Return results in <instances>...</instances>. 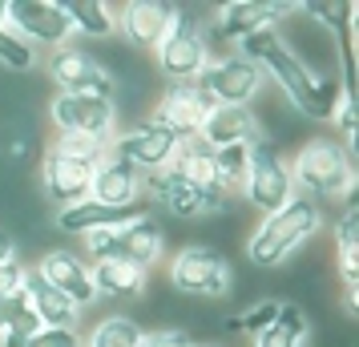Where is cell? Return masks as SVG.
<instances>
[{
	"label": "cell",
	"instance_id": "cell-16",
	"mask_svg": "<svg viewBox=\"0 0 359 347\" xmlns=\"http://www.w3.org/2000/svg\"><path fill=\"white\" fill-rule=\"evenodd\" d=\"M178 17L174 4H158V0H137V4H126L117 13V29L130 41L133 49H158L170 33V25Z\"/></svg>",
	"mask_w": 359,
	"mask_h": 347
},
{
	"label": "cell",
	"instance_id": "cell-35",
	"mask_svg": "<svg viewBox=\"0 0 359 347\" xmlns=\"http://www.w3.org/2000/svg\"><path fill=\"white\" fill-rule=\"evenodd\" d=\"M25 347H85V339L69 327H41Z\"/></svg>",
	"mask_w": 359,
	"mask_h": 347
},
{
	"label": "cell",
	"instance_id": "cell-15",
	"mask_svg": "<svg viewBox=\"0 0 359 347\" xmlns=\"http://www.w3.org/2000/svg\"><path fill=\"white\" fill-rule=\"evenodd\" d=\"M49 73H53V81L61 85V93H85V97H109L114 93V81L101 69L97 57L85 49H73V45H61L53 53Z\"/></svg>",
	"mask_w": 359,
	"mask_h": 347
},
{
	"label": "cell",
	"instance_id": "cell-28",
	"mask_svg": "<svg viewBox=\"0 0 359 347\" xmlns=\"http://www.w3.org/2000/svg\"><path fill=\"white\" fill-rule=\"evenodd\" d=\"M246 165H250V146L214 149V182H218V190H222V194H230V190H243Z\"/></svg>",
	"mask_w": 359,
	"mask_h": 347
},
{
	"label": "cell",
	"instance_id": "cell-36",
	"mask_svg": "<svg viewBox=\"0 0 359 347\" xmlns=\"http://www.w3.org/2000/svg\"><path fill=\"white\" fill-rule=\"evenodd\" d=\"M20 287H25V266H20L17 259H13V263H0V303L17 299Z\"/></svg>",
	"mask_w": 359,
	"mask_h": 347
},
{
	"label": "cell",
	"instance_id": "cell-18",
	"mask_svg": "<svg viewBox=\"0 0 359 347\" xmlns=\"http://www.w3.org/2000/svg\"><path fill=\"white\" fill-rule=\"evenodd\" d=\"M198 142H206L210 149L255 146L259 142V121L246 105H214L202 121V130H198Z\"/></svg>",
	"mask_w": 359,
	"mask_h": 347
},
{
	"label": "cell",
	"instance_id": "cell-22",
	"mask_svg": "<svg viewBox=\"0 0 359 347\" xmlns=\"http://www.w3.org/2000/svg\"><path fill=\"white\" fill-rule=\"evenodd\" d=\"M89 275H93V291L109 299H133L146 287V271L133 263H121V259H97L89 266Z\"/></svg>",
	"mask_w": 359,
	"mask_h": 347
},
{
	"label": "cell",
	"instance_id": "cell-8",
	"mask_svg": "<svg viewBox=\"0 0 359 347\" xmlns=\"http://www.w3.org/2000/svg\"><path fill=\"white\" fill-rule=\"evenodd\" d=\"M142 190H149L170 215H178V218L214 215V210L226 206V194H222V190H214V186H194V182H186V178H178V174H170V170L142 174Z\"/></svg>",
	"mask_w": 359,
	"mask_h": 347
},
{
	"label": "cell",
	"instance_id": "cell-31",
	"mask_svg": "<svg viewBox=\"0 0 359 347\" xmlns=\"http://www.w3.org/2000/svg\"><path fill=\"white\" fill-rule=\"evenodd\" d=\"M278 311H283V303H278V299H262V303L246 307V311L234 319V327L246 331V335H262V331H266V327L278 319Z\"/></svg>",
	"mask_w": 359,
	"mask_h": 347
},
{
	"label": "cell",
	"instance_id": "cell-34",
	"mask_svg": "<svg viewBox=\"0 0 359 347\" xmlns=\"http://www.w3.org/2000/svg\"><path fill=\"white\" fill-rule=\"evenodd\" d=\"M335 247H339V259L343 254H359V210H343L339 226H335Z\"/></svg>",
	"mask_w": 359,
	"mask_h": 347
},
{
	"label": "cell",
	"instance_id": "cell-5",
	"mask_svg": "<svg viewBox=\"0 0 359 347\" xmlns=\"http://www.w3.org/2000/svg\"><path fill=\"white\" fill-rule=\"evenodd\" d=\"M170 283L182 295L194 299H222L234 287V266L222 250L206 247V243H190L174 254L170 263Z\"/></svg>",
	"mask_w": 359,
	"mask_h": 347
},
{
	"label": "cell",
	"instance_id": "cell-25",
	"mask_svg": "<svg viewBox=\"0 0 359 347\" xmlns=\"http://www.w3.org/2000/svg\"><path fill=\"white\" fill-rule=\"evenodd\" d=\"M69 17V29H77L85 36H109L117 33V13L101 0H65L61 4Z\"/></svg>",
	"mask_w": 359,
	"mask_h": 347
},
{
	"label": "cell",
	"instance_id": "cell-14",
	"mask_svg": "<svg viewBox=\"0 0 359 347\" xmlns=\"http://www.w3.org/2000/svg\"><path fill=\"white\" fill-rule=\"evenodd\" d=\"M93 170H97V162L69 158V154H61V149L49 146L45 162H41V186H45V194L53 198V206L65 210V206H77V202L89 198Z\"/></svg>",
	"mask_w": 359,
	"mask_h": 347
},
{
	"label": "cell",
	"instance_id": "cell-1",
	"mask_svg": "<svg viewBox=\"0 0 359 347\" xmlns=\"http://www.w3.org/2000/svg\"><path fill=\"white\" fill-rule=\"evenodd\" d=\"M243 57L246 61H255L262 73H271V77L283 85L287 101H291L303 117L331 121V109H335V101H339L343 85L315 77V73L303 65V57H299L294 49H287V41H283L275 29H262V33L246 36L243 41Z\"/></svg>",
	"mask_w": 359,
	"mask_h": 347
},
{
	"label": "cell",
	"instance_id": "cell-4",
	"mask_svg": "<svg viewBox=\"0 0 359 347\" xmlns=\"http://www.w3.org/2000/svg\"><path fill=\"white\" fill-rule=\"evenodd\" d=\"M294 182L311 190V194H319V198L347 194L351 182H355L351 154L331 137H311L307 146L294 154Z\"/></svg>",
	"mask_w": 359,
	"mask_h": 347
},
{
	"label": "cell",
	"instance_id": "cell-10",
	"mask_svg": "<svg viewBox=\"0 0 359 347\" xmlns=\"http://www.w3.org/2000/svg\"><path fill=\"white\" fill-rule=\"evenodd\" d=\"M198 85L210 93L214 105H246L262 89V69L255 61H246L243 53L218 57L198 73Z\"/></svg>",
	"mask_w": 359,
	"mask_h": 347
},
{
	"label": "cell",
	"instance_id": "cell-32",
	"mask_svg": "<svg viewBox=\"0 0 359 347\" xmlns=\"http://www.w3.org/2000/svg\"><path fill=\"white\" fill-rule=\"evenodd\" d=\"M109 142H97V137H81V133H57L53 149H61L69 158H81V162H101V149Z\"/></svg>",
	"mask_w": 359,
	"mask_h": 347
},
{
	"label": "cell",
	"instance_id": "cell-19",
	"mask_svg": "<svg viewBox=\"0 0 359 347\" xmlns=\"http://www.w3.org/2000/svg\"><path fill=\"white\" fill-rule=\"evenodd\" d=\"M294 4H275V0H234V4H222L218 13V25H214V36L222 41H246L250 33H262L271 29L283 13H291Z\"/></svg>",
	"mask_w": 359,
	"mask_h": 347
},
{
	"label": "cell",
	"instance_id": "cell-39",
	"mask_svg": "<svg viewBox=\"0 0 359 347\" xmlns=\"http://www.w3.org/2000/svg\"><path fill=\"white\" fill-rule=\"evenodd\" d=\"M13 250H17V243H13V234H8V231H0V263H13V259H17Z\"/></svg>",
	"mask_w": 359,
	"mask_h": 347
},
{
	"label": "cell",
	"instance_id": "cell-7",
	"mask_svg": "<svg viewBox=\"0 0 359 347\" xmlns=\"http://www.w3.org/2000/svg\"><path fill=\"white\" fill-rule=\"evenodd\" d=\"M243 194L246 202L262 210V218L283 210L287 202L294 198V182H291V170L283 165L275 146H266V142H255L250 146V165H246V182H243Z\"/></svg>",
	"mask_w": 359,
	"mask_h": 347
},
{
	"label": "cell",
	"instance_id": "cell-21",
	"mask_svg": "<svg viewBox=\"0 0 359 347\" xmlns=\"http://www.w3.org/2000/svg\"><path fill=\"white\" fill-rule=\"evenodd\" d=\"M20 299H25V307L33 311V319L41 323V327H69V331H77V315H81V311H77L61 291H53L36 271H25Z\"/></svg>",
	"mask_w": 359,
	"mask_h": 347
},
{
	"label": "cell",
	"instance_id": "cell-6",
	"mask_svg": "<svg viewBox=\"0 0 359 347\" xmlns=\"http://www.w3.org/2000/svg\"><path fill=\"white\" fill-rule=\"evenodd\" d=\"M158 65L170 81H198V73L210 65V41L202 20L190 13H178L165 41L158 45Z\"/></svg>",
	"mask_w": 359,
	"mask_h": 347
},
{
	"label": "cell",
	"instance_id": "cell-11",
	"mask_svg": "<svg viewBox=\"0 0 359 347\" xmlns=\"http://www.w3.org/2000/svg\"><path fill=\"white\" fill-rule=\"evenodd\" d=\"M4 17H8V25L17 29L25 45L61 49V45H69V33H73L65 8L53 4V0H13V4H4Z\"/></svg>",
	"mask_w": 359,
	"mask_h": 347
},
{
	"label": "cell",
	"instance_id": "cell-37",
	"mask_svg": "<svg viewBox=\"0 0 359 347\" xmlns=\"http://www.w3.org/2000/svg\"><path fill=\"white\" fill-rule=\"evenodd\" d=\"M137 347H198L186 331H149L137 339Z\"/></svg>",
	"mask_w": 359,
	"mask_h": 347
},
{
	"label": "cell",
	"instance_id": "cell-23",
	"mask_svg": "<svg viewBox=\"0 0 359 347\" xmlns=\"http://www.w3.org/2000/svg\"><path fill=\"white\" fill-rule=\"evenodd\" d=\"M126 218H133V210H109V206H101V202L85 198L77 206H65V210H57V226L69 234H93V231H105V226H121Z\"/></svg>",
	"mask_w": 359,
	"mask_h": 347
},
{
	"label": "cell",
	"instance_id": "cell-13",
	"mask_svg": "<svg viewBox=\"0 0 359 347\" xmlns=\"http://www.w3.org/2000/svg\"><path fill=\"white\" fill-rule=\"evenodd\" d=\"M210 109H214V101L198 81H170L162 101H158V117L154 121H162L165 130L178 133L186 142V137H198V130H202V121H206Z\"/></svg>",
	"mask_w": 359,
	"mask_h": 347
},
{
	"label": "cell",
	"instance_id": "cell-12",
	"mask_svg": "<svg viewBox=\"0 0 359 347\" xmlns=\"http://www.w3.org/2000/svg\"><path fill=\"white\" fill-rule=\"evenodd\" d=\"M114 101L109 97H85V93H57L53 101V125L61 133H81L109 142L114 133Z\"/></svg>",
	"mask_w": 359,
	"mask_h": 347
},
{
	"label": "cell",
	"instance_id": "cell-29",
	"mask_svg": "<svg viewBox=\"0 0 359 347\" xmlns=\"http://www.w3.org/2000/svg\"><path fill=\"white\" fill-rule=\"evenodd\" d=\"M36 61V49L33 45H25L17 36V29L8 25V17H4V4H0V65L8 69H33Z\"/></svg>",
	"mask_w": 359,
	"mask_h": 347
},
{
	"label": "cell",
	"instance_id": "cell-20",
	"mask_svg": "<svg viewBox=\"0 0 359 347\" xmlns=\"http://www.w3.org/2000/svg\"><path fill=\"white\" fill-rule=\"evenodd\" d=\"M89 198L101 202V206H109V210H130L133 202L142 198V170H133V165L121 162V158L97 162Z\"/></svg>",
	"mask_w": 359,
	"mask_h": 347
},
{
	"label": "cell",
	"instance_id": "cell-2",
	"mask_svg": "<svg viewBox=\"0 0 359 347\" xmlns=\"http://www.w3.org/2000/svg\"><path fill=\"white\" fill-rule=\"evenodd\" d=\"M315 231H319V206H315V198L294 194L283 210L262 218V226L246 243V254H250L255 266H278V263H287Z\"/></svg>",
	"mask_w": 359,
	"mask_h": 347
},
{
	"label": "cell",
	"instance_id": "cell-3",
	"mask_svg": "<svg viewBox=\"0 0 359 347\" xmlns=\"http://www.w3.org/2000/svg\"><path fill=\"white\" fill-rule=\"evenodd\" d=\"M162 243H165V231L158 218H142L133 215L126 218L121 226H105V231H93L85 234V250L97 259H121V263H133L146 271L158 254H162Z\"/></svg>",
	"mask_w": 359,
	"mask_h": 347
},
{
	"label": "cell",
	"instance_id": "cell-38",
	"mask_svg": "<svg viewBox=\"0 0 359 347\" xmlns=\"http://www.w3.org/2000/svg\"><path fill=\"white\" fill-rule=\"evenodd\" d=\"M307 13H315L319 20H327V25H339V29H347V13H351V4H303Z\"/></svg>",
	"mask_w": 359,
	"mask_h": 347
},
{
	"label": "cell",
	"instance_id": "cell-27",
	"mask_svg": "<svg viewBox=\"0 0 359 347\" xmlns=\"http://www.w3.org/2000/svg\"><path fill=\"white\" fill-rule=\"evenodd\" d=\"M303 339H307V319H303V311L283 303V311H278L275 323L262 331V335H255V347H303Z\"/></svg>",
	"mask_w": 359,
	"mask_h": 347
},
{
	"label": "cell",
	"instance_id": "cell-9",
	"mask_svg": "<svg viewBox=\"0 0 359 347\" xmlns=\"http://www.w3.org/2000/svg\"><path fill=\"white\" fill-rule=\"evenodd\" d=\"M182 137L178 133H170L162 125V121H137L133 130L117 133L114 137V158H121V162H130L133 170H165V165L174 162V154H178Z\"/></svg>",
	"mask_w": 359,
	"mask_h": 347
},
{
	"label": "cell",
	"instance_id": "cell-17",
	"mask_svg": "<svg viewBox=\"0 0 359 347\" xmlns=\"http://www.w3.org/2000/svg\"><path fill=\"white\" fill-rule=\"evenodd\" d=\"M36 275L49 283L53 291H61V295H65L77 311H81V307H89V303L97 299L89 266H85L77 254H69V250H49V254L41 259V266H36Z\"/></svg>",
	"mask_w": 359,
	"mask_h": 347
},
{
	"label": "cell",
	"instance_id": "cell-30",
	"mask_svg": "<svg viewBox=\"0 0 359 347\" xmlns=\"http://www.w3.org/2000/svg\"><path fill=\"white\" fill-rule=\"evenodd\" d=\"M137 339H142L137 323L117 315V319H105V323L85 339V343H89V347H137Z\"/></svg>",
	"mask_w": 359,
	"mask_h": 347
},
{
	"label": "cell",
	"instance_id": "cell-33",
	"mask_svg": "<svg viewBox=\"0 0 359 347\" xmlns=\"http://www.w3.org/2000/svg\"><path fill=\"white\" fill-rule=\"evenodd\" d=\"M331 121L339 125L343 142L339 146H355V97H351V89H339V101H335V109H331Z\"/></svg>",
	"mask_w": 359,
	"mask_h": 347
},
{
	"label": "cell",
	"instance_id": "cell-24",
	"mask_svg": "<svg viewBox=\"0 0 359 347\" xmlns=\"http://www.w3.org/2000/svg\"><path fill=\"white\" fill-rule=\"evenodd\" d=\"M165 170L186 178V182H194V186H214L218 190V182H214V149L206 142H198V137H186L178 146V154H174V162L165 165Z\"/></svg>",
	"mask_w": 359,
	"mask_h": 347
},
{
	"label": "cell",
	"instance_id": "cell-26",
	"mask_svg": "<svg viewBox=\"0 0 359 347\" xmlns=\"http://www.w3.org/2000/svg\"><path fill=\"white\" fill-rule=\"evenodd\" d=\"M36 331H41V323L33 319V311L25 307L20 295L0 303V347H25Z\"/></svg>",
	"mask_w": 359,
	"mask_h": 347
}]
</instances>
